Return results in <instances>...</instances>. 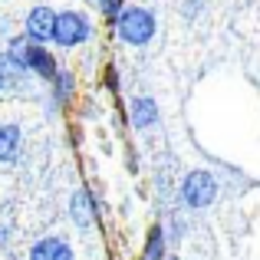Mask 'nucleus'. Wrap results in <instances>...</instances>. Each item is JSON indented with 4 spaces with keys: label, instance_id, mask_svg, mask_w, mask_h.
I'll return each instance as SVG.
<instances>
[{
    "label": "nucleus",
    "instance_id": "1",
    "mask_svg": "<svg viewBox=\"0 0 260 260\" xmlns=\"http://www.w3.org/2000/svg\"><path fill=\"white\" fill-rule=\"evenodd\" d=\"M109 26H112V37L122 46H148L155 40V33H158V17L148 7H139V4L128 7L125 4Z\"/></svg>",
    "mask_w": 260,
    "mask_h": 260
},
{
    "label": "nucleus",
    "instance_id": "2",
    "mask_svg": "<svg viewBox=\"0 0 260 260\" xmlns=\"http://www.w3.org/2000/svg\"><path fill=\"white\" fill-rule=\"evenodd\" d=\"M217 178L208 168H191L188 175L181 178V188H178V201L188 211H204L217 201Z\"/></svg>",
    "mask_w": 260,
    "mask_h": 260
},
{
    "label": "nucleus",
    "instance_id": "3",
    "mask_svg": "<svg viewBox=\"0 0 260 260\" xmlns=\"http://www.w3.org/2000/svg\"><path fill=\"white\" fill-rule=\"evenodd\" d=\"M92 37V20L86 10L70 7V10H56V23H53V40L50 43L63 46V50H76Z\"/></svg>",
    "mask_w": 260,
    "mask_h": 260
},
{
    "label": "nucleus",
    "instance_id": "4",
    "mask_svg": "<svg viewBox=\"0 0 260 260\" xmlns=\"http://www.w3.org/2000/svg\"><path fill=\"white\" fill-rule=\"evenodd\" d=\"M30 79H33V73L26 70V66L13 63L7 53H0V99L26 95L30 92Z\"/></svg>",
    "mask_w": 260,
    "mask_h": 260
},
{
    "label": "nucleus",
    "instance_id": "5",
    "mask_svg": "<svg viewBox=\"0 0 260 260\" xmlns=\"http://www.w3.org/2000/svg\"><path fill=\"white\" fill-rule=\"evenodd\" d=\"M53 23H56V10L50 4L30 7V13L23 17V37L30 43H50L53 40Z\"/></svg>",
    "mask_w": 260,
    "mask_h": 260
},
{
    "label": "nucleus",
    "instance_id": "6",
    "mask_svg": "<svg viewBox=\"0 0 260 260\" xmlns=\"http://www.w3.org/2000/svg\"><path fill=\"white\" fill-rule=\"evenodd\" d=\"M23 63H26V70L33 73V79H40V83H50L59 73V59H56V53L50 50V43H30Z\"/></svg>",
    "mask_w": 260,
    "mask_h": 260
},
{
    "label": "nucleus",
    "instance_id": "7",
    "mask_svg": "<svg viewBox=\"0 0 260 260\" xmlns=\"http://www.w3.org/2000/svg\"><path fill=\"white\" fill-rule=\"evenodd\" d=\"M158 122H161V112L152 95H132L128 99V125L135 132H152V128H158Z\"/></svg>",
    "mask_w": 260,
    "mask_h": 260
},
{
    "label": "nucleus",
    "instance_id": "8",
    "mask_svg": "<svg viewBox=\"0 0 260 260\" xmlns=\"http://www.w3.org/2000/svg\"><path fill=\"white\" fill-rule=\"evenodd\" d=\"M76 102V73L59 66V73L50 79V109L53 112H66Z\"/></svg>",
    "mask_w": 260,
    "mask_h": 260
},
{
    "label": "nucleus",
    "instance_id": "9",
    "mask_svg": "<svg viewBox=\"0 0 260 260\" xmlns=\"http://www.w3.org/2000/svg\"><path fill=\"white\" fill-rule=\"evenodd\" d=\"M70 217L79 231H89L95 224V217H99V201L92 198L89 188H76L70 194Z\"/></svg>",
    "mask_w": 260,
    "mask_h": 260
},
{
    "label": "nucleus",
    "instance_id": "10",
    "mask_svg": "<svg viewBox=\"0 0 260 260\" xmlns=\"http://www.w3.org/2000/svg\"><path fill=\"white\" fill-rule=\"evenodd\" d=\"M30 260H76V250L70 247L66 237L50 234V237H40L30 247Z\"/></svg>",
    "mask_w": 260,
    "mask_h": 260
},
{
    "label": "nucleus",
    "instance_id": "11",
    "mask_svg": "<svg viewBox=\"0 0 260 260\" xmlns=\"http://www.w3.org/2000/svg\"><path fill=\"white\" fill-rule=\"evenodd\" d=\"M20 148H23V128L17 122H0V165L17 161Z\"/></svg>",
    "mask_w": 260,
    "mask_h": 260
},
{
    "label": "nucleus",
    "instance_id": "12",
    "mask_svg": "<svg viewBox=\"0 0 260 260\" xmlns=\"http://www.w3.org/2000/svg\"><path fill=\"white\" fill-rule=\"evenodd\" d=\"M168 237H165V224H152L145 234V244H142L139 260H168Z\"/></svg>",
    "mask_w": 260,
    "mask_h": 260
},
{
    "label": "nucleus",
    "instance_id": "13",
    "mask_svg": "<svg viewBox=\"0 0 260 260\" xmlns=\"http://www.w3.org/2000/svg\"><path fill=\"white\" fill-rule=\"evenodd\" d=\"M26 46H30V40H26L23 33H17V37H10V40H7V50H4V53L13 59V63L26 66V63H23V59H26Z\"/></svg>",
    "mask_w": 260,
    "mask_h": 260
},
{
    "label": "nucleus",
    "instance_id": "14",
    "mask_svg": "<svg viewBox=\"0 0 260 260\" xmlns=\"http://www.w3.org/2000/svg\"><path fill=\"white\" fill-rule=\"evenodd\" d=\"M184 234H188V221L175 214L172 221H168V228H165V237H168V244H178V241H181Z\"/></svg>",
    "mask_w": 260,
    "mask_h": 260
},
{
    "label": "nucleus",
    "instance_id": "15",
    "mask_svg": "<svg viewBox=\"0 0 260 260\" xmlns=\"http://www.w3.org/2000/svg\"><path fill=\"white\" fill-rule=\"evenodd\" d=\"M102 89H106V92H119V66L115 63H106L102 66Z\"/></svg>",
    "mask_w": 260,
    "mask_h": 260
},
{
    "label": "nucleus",
    "instance_id": "16",
    "mask_svg": "<svg viewBox=\"0 0 260 260\" xmlns=\"http://www.w3.org/2000/svg\"><path fill=\"white\" fill-rule=\"evenodd\" d=\"M204 7H208V0H181V17L191 23V20H198L204 13Z\"/></svg>",
    "mask_w": 260,
    "mask_h": 260
},
{
    "label": "nucleus",
    "instance_id": "17",
    "mask_svg": "<svg viewBox=\"0 0 260 260\" xmlns=\"http://www.w3.org/2000/svg\"><path fill=\"white\" fill-rule=\"evenodd\" d=\"M125 7V0H99V13L106 17V23H112L115 20V13Z\"/></svg>",
    "mask_w": 260,
    "mask_h": 260
},
{
    "label": "nucleus",
    "instance_id": "18",
    "mask_svg": "<svg viewBox=\"0 0 260 260\" xmlns=\"http://www.w3.org/2000/svg\"><path fill=\"white\" fill-rule=\"evenodd\" d=\"M7 237H10V228H7V224H0V247L7 244Z\"/></svg>",
    "mask_w": 260,
    "mask_h": 260
},
{
    "label": "nucleus",
    "instance_id": "19",
    "mask_svg": "<svg viewBox=\"0 0 260 260\" xmlns=\"http://www.w3.org/2000/svg\"><path fill=\"white\" fill-rule=\"evenodd\" d=\"M168 260H178V257H175V254H168Z\"/></svg>",
    "mask_w": 260,
    "mask_h": 260
},
{
    "label": "nucleus",
    "instance_id": "20",
    "mask_svg": "<svg viewBox=\"0 0 260 260\" xmlns=\"http://www.w3.org/2000/svg\"><path fill=\"white\" fill-rule=\"evenodd\" d=\"M95 4H99V0H95Z\"/></svg>",
    "mask_w": 260,
    "mask_h": 260
}]
</instances>
